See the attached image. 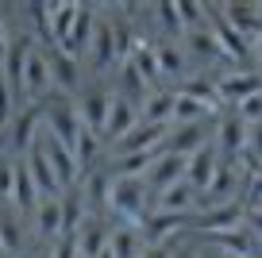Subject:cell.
Here are the masks:
<instances>
[{
    "instance_id": "1",
    "label": "cell",
    "mask_w": 262,
    "mask_h": 258,
    "mask_svg": "<svg viewBox=\"0 0 262 258\" xmlns=\"http://www.w3.org/2000/svg\"><path fill=\"white\" fill-rule=\"evenodd\" d=\"M108 212H116L123 224L139 227L143 216L150 212V189H147V178H112Z\"/></svg>"
},
{
    "instance_id": "2",
    "label": "cell",
    "mask_w": 262,
    "mask_h": 258,
    "mask_svg": "<svg viewBox=\"0 0 262 258\" xmlns=\"http://www.w3.org/2000/svg\"><path fill=\"white\" fill-rule=\"evenodd\" d=\"M81 112H77V97H70V93H50L47 100H42V131H50L54 139H62L70 150H74V139L77 131H81Z\"/></svg>"
},
{
    "instance_id": "3",
    "label": "cell",
    "mask_w": 262,
    "mask_h": 258,
    "mask_svg": "<svg viewBox=\"0 0 262 258\" xmlns=\"http://www.w3.org/2000/svg\"><path fill=\"white\" fill-rule=\"evenodd\" d=\"M39 127H42V104H24L16 112V120L8 123V150H12V158H24V154L39 143Z\"/></svg>"
},
{
    "instance_id": "4",
    "label": "cell",
    "mask_w": 262,
    "mask_h": 258,
    "mask_svg": "<svg viewBox=\"0 0 262 258\" xmlns=\"http://www.w3.org/2000/svg\"><path fill=\"white\" fill-rule=\"evenodd\" d=\"M24 93H27V104H42V100L54 93V77H50V58H47V50H42L39 42H35L31 54H27Z\"/></svg>"
},
{
    "instance_id": "5",
    "label": "cell",
    "mask_w": 262,
    "mask_h": 258,
    "mask_svg": "<svg viewBox=\"0 0 262 258\" xmlns=\"http://www.w3.org/2000/svg\"><path fill=\"white\" fill-rule=\"evenodd\" d=\"M216 127H220V162L239 166V158L247 154V143H251V123L239 120V112H224Z\"/></svg>"
},
{
    "instance_id": "6",
    "label": "cell",
    "mask_w": 262,
    "mask_h": 258,
    "mask_svg": "<svg viewBox=\"0 0 262 258\" xmlns=\"http://www.w3.org/2000/svg\"><path fill=\"white\" fill-rule=\"evenodd\" d=\"M39 146L47 150V158H50V166H54V174H58V185H62V193L66 189H77V181H81V169H77V158H74V150L62 143V139H54L50 131H42L39 135Z\"/></svg>"
},
{
    "instance_id": "7",
    "label": "cell",
    "mask_w": 262,
    "mask_h": 258,
    "mask_svg": "<svg viewBox=\"0 0 262 258\" xmlns=\"http://www.w3.org/2000/svg\"><path fill=\"white\" fill-rule=\"evenodd\" d=\"M216 93H220L224 104L239 108L247 97L262 93V70H231L224 77H216Z\"/></svg>"
},
{
    "instance_id": "8",
    "label": "cell",
    "mask_w": 262,
    "mask_h": 258,
    "mask_svg": "<svg viewBox=\"0 0 262 258\" xmlns=\"http://www.w3.org/2000/svg\"><path fill=\"white\" fill-rule=\"evenodd\" d=\"M247 216L243 201H231V204H216V208H201L193 212V231H205V235H220V231H231V227H239Z\"/></svg>"
},
{
    "instance_id": "9",
    "label": "cell",
    "mask_w": 262,
    "mask_h": 258,
    "mask_svg": "<svg viewBox=\"0 0 262 258\" xmlns=\"http://www.w3.org/2000/svg\"><path fill=\"white\" fill-rule=\"evenodd\" d=\"M85 62L93 66V73H108V70H112V62L120 66V54H116V27H112V19H108V16L97 19V31H93V42H89Z\"/></svg>"
},
{
    "instance_id": "10",
    "label": "cell",
    "mask_w": 262,
    "mask_h": 258,
    "mask_svg": "<svg viewBox=\"0 0 262 258\" xmlns=\"http://www.w3.org/2000/svg\"><path fill=\"white\" fill-rule=\"evenodd\" d=\"M77 112H81V123L89 131H97L104 139V127H108V112H112V93L104 85H89V89L77 97Z\"/></svg>"
},
{
    "instance_id": "11",
    "label": "cell",
    "mask_w": 262,
    "mask_h": 258,
    "mask_svg": "<svg viewBox=\"0 0 262 258\" xmlns=\"http://www.w3.org/2000/svg\"><path fill=\"white\" fill-rule=\"evenodd\" d=\"M216 8H220V16L228 19L243 39L254 42L262 35V12H258V4H251V0H228V4H216Z\"/></svg>"
},
{
    "instance_id": "12",
    "label": "cell",
    "mask_w": 262,
    "mask_h": 258,
    "mask_svg": "<svg viewBox=\"0 0 262 258\" xmlns=\"http://www.w3.org/2000/svg\"><path fill=\"white\" fill-rule=\"evenodd\" d=\"M205 146H208V120H201V123H173V127H170V139H166L162 150L189 158V154L205 150Z\"/></svg>"
},
{
    "instance_id": "13",
    "label": "cell",
    "mask_w": 262,
    "mask_h": 258,
    "mask_svg": "<svg viewBox=\"0 0 262 258\" xmlns=\"http://www.w3.org/2000/svg\"><path fill=\"white\" fill-rule=\"evenodd\" d=\"M185 169H189V158L162 150V154L155 158V166H150V174H147V189L158 197L162 189H170V185H178V181H185Z\"/></svg>"
},
{
    "instance_id": "14",
    "label": "cell",
    "mask_w": 262,
    "mask_h": 258,
    "mask_svg": "<svg viewBox=\"0 0 262 258\" xmlns=\"http://www.w3.org/2000/svg\"><path fill=\"white\" fill-rule=\"evenodd\" d=\"M170 127L173 123H143L139 120V127L120 139V154H150V150H158V146H166V139H170Z\"/></svg>"
},
{
    "instance_id": "15",
    "label": "cell",
    "mask_w": 262,
    "mask_h": 258,
    "mask_svg": "<svg viewBox=\"0 0 262 258\" xmlns=\"http://www.w3.org/2000/svg\"><path fill=\"white\" fill-rule=\"evenodd\" d=\"M47 58H50V77H54V89L74 97V93L81 89V58L66 54L62 47L47 50Z\"/></svg>"
},
{
    "instance_id": "16",
    "label": "cell",
    "mask_w": 262,
    "mask_h": 258,
    "mask_svg": "<svg viewBox=\"0 0 262 258\" xmlns=\"http://www.w3.org/2000/svg\"><path fill=\"white\" fill-rule=\"evenodd\" d=\"M208 239H212L224 254H231V258H258V254H262V239L251 231V227H243V224L231 227V231L208 235Z\"/></svg>"
},
{
    "instance_id": "17",
    "label": "cell",
    "mask_w": 262,
    "mask_h": 258,
    "mask_svg": "<svg viewBox=\"0 0 262 258\" xmlns=\"http://www.w3.org/2000/svg\"><path fill=\"white\" fill-rule=\"evenodd\" d=\"M112 227L104 216H89L81 224V231H77V247H81V258H100L108 250V243H112Z\"/></svg>"
},
{
    "instance_id": "18",
    "label": "cell",
    "mask_w": 262,
    "mask_h": 258,
    "mask_svg": "<svg viewBox=\"0 0 262 258\" xmlns=\"http://www.w3.org/2000/svg\"><path fill=\"white\" fill-rule=\"evenodd\" d=\"M201 208V193H196L189 181H178V185L162 189L155 197V212H178V216H189V212Z\"/></svg>"
},
{
    "instance_id": "19",
    "label": "cell",
    "mask_w": 262,
    "mask_h": 258,
    "mask_svg": "<svg viewBox=\"0 0 262 258\" xmlns=\"http://www.w3.org/2000/svg\"><path fill=\"white\" fill-rule=\"evenodd\" d=\"M181 50H185L189 62H224L220 42H216L212 27H196V31H185V39H181Z\"/></svg>"
},
{
    "instance_id": "20",
    "label": "cell",
    "mask_w": 262,
    "mask_h": 258,
    "mask_svg": "<svg viewBox=\"0 0 262 258\" xmlns=\"http://www.w3.org/2000/svg\"><path fill=\"white\" fill-rule=\"evenodd\" d=\"M216 169H220V154H216V146H205V150L189 154V169H185V181L196 189V193H205L208 185H212Z\"/></svg>"
},
{
    "instance_id": "21",
    "label": "cell",
    "mask_w": 262,
    "mask_h": 258,
    "mask_svg": "<svg viewBox=\"0 0 262 258\" xmlns=\"http://www.w3.org/2000/svg\"><path fill=\"white\" fill-rule=\"evenodd\" d=\"M42 201L39 185H35L31 169H27V158H16V178H12V204H16L19 212H35Z\"/></svg>"
},
{
    "instance_id": "22",
    "label": "cell",
    "mask_w": 262,
    "mask_h": 258,
    "mask_svg": "<svg viewBox=\"0 0 262 258\" xmlns=\"http://www.w3.org/2000/svg\"><path fill=\"white\" fill-rule=\"evenodd\" d=\"M27 169H31V178H35V185H39V193H42V197H62L58 174H54V166H50L47 150H42L39 143H35L31 150H27Z\"/></svg>"
},
{
    "instance_id": "23",
    "label": "cell",
    "mask_w": 262,
    "mask_h": 258,
    "mask_svg": "<svg viewBox=\"0 0 262 258\" xmlns=\"http://www.w3.org/2000/svg\"><path fill=\"white\" fill-rule=\"evenodd\" d=\"M135 127H139V108L131 104V100H123V97H112V112H108L104 139L120 143V139H123V135H131Z\"/></svg>"
},
{
    "instance_id": "24",
    "label": "cell",
    "mask_w": 262,
    "mask_h": 258,
    "mask_svg": "<svg viewBox=\"0 0 262 258\" xmlns=\"http://www.w3.org/2000/svg\"><path fill=\"white\" fill-rule=\"evenodd\" d=\"M173 108H178V89H150L147 104L139 108L143 123H173Z\"/></svg>"
},
{
    "instance_id": "25",
    "label": "cell",
    "mask_w": 262,
    "mask_h": 258,
    "mask_svg": "<svg viewBox=\"0 0 262 258\" xmlns=\"http://www.w3.org/2000/svg\"><path fill=\"white\" fill-rule=\"evenodd\" d=\"M35 231L42 243H54L62 235V201L58 197H42L39 208H35Z\"/></svg>"
},
{
    "instance_id": "26",
    "label": "cell",
    "mask_w": 262,
    "mask_h": 258,
    "mask_svg": "<svg viewBox=\"0 0 262 258\" xmlns=\"http://www.w3.org/2000/svg\"><path fill=\"white\" fill-rule=\"evenodd\" d=\"M108 250H112L116 258H143V250H147V239H143L139 227L120 224V227H112V243H108Z\"/></svg>"
},
{
    "instance_id": "27",
    "label": "cell",
    "mask_w": 262,
    "mask_h": 258,
    "mask_svg": "<svg viewBox=\"0 0 262 258\" xmlns=\"http://www.w3.org/2000/svg\"><path fill=\"white\" fill-rule=\"evenodd\" d=\"M178 93H185V97H193V100H201L205 108H220L224 100H220V93H216V77H208V73H196V77H185L178 85Z\"/></svg>"
},
{
    "instance_id": "28",
    "label": "cell",
    "mask_w": 262,
    "mask_h": 258,
    "mask_svg": "<svg viewBox=\"0 0 262 258\" xmlns=\"http://www.w3.org/2000/svg\"><path fill=\"white\" fill-rule=\"evenodd\" d=\"M100 143H104V139H100L97 131H89V127H81V131H77V139H74V158H77V169H81V174L97 169Z\"/></svg>"
},
{
    "instance_id": "29",
    "label": "cell",
    "mask_w": 262,
    "mask_h": 258,
    "mask_svg": "<svg viewBox=\"0 0 262 258\" xmlns=\"http://www.w3.org/2000/svg\"><path fill=\"white\" fill-rule=\"evenodd\" d=\"M155 54H158V70H162V77H185V50H181V42H158L155 47Z\"/></svg>"
},
{
    "instance_id": "30",
    "label": "cell",
    "mask_w": 262,
    "mask_h": 258,
    "mask_svg": "<svg viewBox=\"0 0 262 258\" xmlns=\"http://www.w3.org/2000/svg\"><path fill=\"white\" fill-rule=\"evenodd\" d=\"M155 19H158V31H162L166 42H181V39H185V24H181L178 4H173V0H162V4H158Z\"/></svg>"
},
{
    "instance_id": "31",
    "label": "cell",
    "mask_w": 262,
    "mask_h": 258,
    "mask_svg": "<svg viewBox=\"0 0 262 258\" xmlns=\"http://www.w3.org/2000/svg\"><path fill=\"white\" fill-rule=\"evenodd\" d=\"M127 62L135 66V70H139V77L147 81V85H155V81L162 77V70H158V54H155V42H147V39H143L139 47H135V54H131Z\"/></svg>"
},
{
    "instance_id": "32",
    "label": "cell",
    "mask_w": 262,
    "mask_h": 258,
    "mask_svg": "<svg viewBox=\"0 0 262 258\" xmlns=\"http://www.w3.org/2000/svg\"><path fill=\"white\" fill-rule=\"evenodd\" d=\"M201 120H212V108H205L201 100L178 93V108H173V123H201Z\"/></svg>"
},
{
    "instance_id": "33",
    "label": "cell",
    "mask_w": 262,
    "mask_h": 258,
    "mask_svg": "<svg viewBox=\"0 0 262 258\" xmlns=\"http://www.w3.org/2000/svg\"><path fill=\"white\" fill-rule=\"evenodd\" d=\"M0 243L8 254H19L24 250V231H19V220L8 216V212H0Z\"/></svg>"
},
{
    "instance_id": "34",
    "label": "cell",
    "mask_w": 262,
    "mask_h": 258,
    "mask_svg": "<svg viewBox=\"0 0 262 258\" xmlns=\"http://www.w3.org/2000/svg\"><path fill=\"white\" fill-rule=\"evenodd\" d=\"M178 16H181V24H185V31L208 27V12H205V4H193V0H178Z\"/></svg>"
},
{
    "instance_id": "35",
    "label": "cell",
    "mask_w": 262,
    "mask_h": 258,
    "mask_svg": "<svg viewBox=\"0 0 262 258\" xmlns=\"http://www.w3.org/2000/svg\"><path fill=\"white\" fill-rule=\"evenodd\" d=\"M50 258H81L77 235H58V239L50 243Z\"/></svg>"
},
{
    "instance_id": "36",
    "label": "cell",
    "mask_w": 262,
    "mask_h": 258,
    "mask_svg": "<svg viewBox=\"0 0 262 258\" xmlns=\"http://www.w3.org/2000/svg\"><path fill=\"white\" fill-rule=\"evenodd\" d=\"M231 112H239V120L243 123H258L262 120V93H254V97H247L239 108H231Z\"/></svg>"
},
{
    "instance_id": "37",
    "label": "cell",
    "mask_w": 262,
    "mask_h": 258,
    "mask_svg": "<svg viewBox=\"0 0 262 258\" xmlns=\"http://www.w3.org/2000/svg\"><path fill=\"white\" fill-rule=\"evenodd\" d=\"M12 178H16V158H0V197H12Z\"/></svg>"
},
{
    "instance_id": "38",
    "label": "cell",
    "mask_w": 262,
    "mask_h": 258,
    "mask_svg": "<svg viewBox=\"0 0 262 258\" xmlns=\"http://www.w3.org/2000/svg\"><path fill=\"white\" fill-rule=\"evenodd\" d=\"M247 154L262 162V120H258V123H251V143H247Z\"/></svg>"
},
{
    "instance_id": "39",
    "label": "cell",
    "mask_w": 262,
    "mask_h": 258,
    "mask_svg": "<svg viewBox=\"0 0 262 258\" xmlns=\"http://www.w3.org/2000/svg\"><path fill=\"white\" fill-rule=\"evenodd\" d=\"M8 42H12V27H8V19H4V8H0V58L8 50Z\"/></svg>"
},
{
    "instance_id": "40",
    "label": "cell",
    "mask_w": 262,
    "mask_h": 258,
    "mask_svg": "<svg viewBox=\"0 0 262 258\" xmlns=\"http://www.w3.org/2000/svg\"><path fill=\"white\" fill-rule=\"evenodd\" d=\"M247 227H251V231L262 239V204H258V208H251V212H247Z\"/></svg>"
},
{
    "instance_id": "41",
    "label": "cell",
    "mask_w": 262,
    "mask_h": 258,
    "mask_svg": "<svg viewBox=\"0 0 262 258\" xmlns=\"http://www.w3.org/2000/svg\"><path fill=\"white\" fill-rule=\"evenodd\" d=\"M143 258H173V250H170V247H150V243H147Z\"/></svg>"
},
{
    "instance_id": "42",
    "label": "cell",
    "mask_w": 262,
    "mask_h": 258,
    "mask_svg": "<svg viewBox=\"0 0 262 258\" xmlns=\"http://www.w3.org/2000/svg\"><path fill=\"white\" fill-rule=\"evenodd\" d=\"M173 258H196V254H193V250H178Z\"/></svg>"
},
{
    "instance_id": "43",
    "label": "cell",
    "mask_w": 262,
    "mask_h": 258,
    "mask_svg": "<svg viewBox=\"0 0 262 258\" xmlns=\"http://www.w3.org/2000/svg\"><path fill=\"white\" fill-rule=\"evenodd\" d=\"M31 258H50V247H42L39 254H31Z\"/></svg>"
},
{
    "instance_id": "44",
    "label": "cell",
    "mask_w": 262,
    "mask_h": 258,
    "mask_svg": "<svg viewBox=\"0 0 262 258\" xmlns=\"http://www.w3.org/2000/svg\"><path fill=\"white\" fill-rule=\"evenodd\" d=\"M0 258H12V254H8V250H4V243H0Z\"/></svg>"
},
{
    "instance_id": "45",
    "label": "cell",
    "mask_w": 262,
    "mask_h": 258,
    "mask_svg": "<svg viewBox=\"0 0 262 258\" xmlns=\"http://www.w3.org/2000/svg\"><path fill=\"white\" fill-rule=\"evenodd\" d=\"M100 258H116V254H112V250H104V254H100Z\"/></svg>"
},
{
    "instance_id": "46",
    "label": "cell",
    "mask_w": 262,
    "mask_h": 258,
    "mask_svg": "<svg viewBox=\"0 0 262 258\" xmlns=\"http://www.w3.org/2000/svg\"><path fill=\"white\" fill-rule=\"evenodd\" d=\"M220 258H231V254H224V250H220Z\"/></svg>"
}]
</instances>
